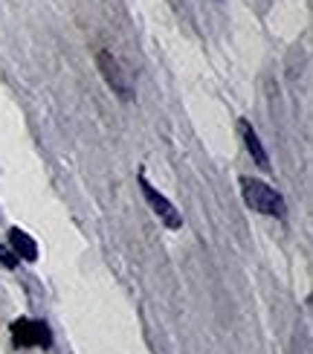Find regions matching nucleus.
Wrapping results in <instances>:
<instances>
[{
	"mask_svg": "<svg viewBox=\"0 0 313 354\" xmlns=\"http://www.w3.org/2000/svg\"><path fill=\"white\" fill-rule=\"evenodd\" d=\"M241 195L249 209H256L261 215H273V218H285L287 215V203L278 195L273 186H267L264 180H252V177H241Z\"/></svg>",
	"mask_w": 313,
	"mask_h": 354,
	"instance_id": "f257e3e1",
	"label": "nucleus"
},
{
	"mask_svg": "<svg viewBox=\"0 0 313 354\" xmlns=\"http://www.w3.org/2000/svg\"><path fill=\"white\" fill-rule=\"evenodd\" d=\"M96 64H99L102 76H104V82H108L111 91H113L119 99L131 102V96H133V91H131V82L125 79L122 64L116 62V55H113V53H108V50H99V53H96Z\"/></svg>",
	"mask_w": 313,
	"mask_h": 354,
	"instance_id": "f03ea898",
	"label": "nucleus"
},
{
	"mask_svg": "<svg viewBox=\"0 0 313 354\" xmlns=\"http://www.w3.org/2000/svg\"><path fill=\"white\" fill-rule=\"evenodd\" d=\"M140 186H142V195H145V201H148V206L154 209V215L166 224L169 230H180L183 227V218H180V212L174 209V203L166 198V195H160V192L148 183V177L145 174H140Z\"/></svg>",
	"mask_w": 313,
	"mask_h": 354,
	"instance_id": "7ed1b4c3",
	"label": "nucleus"
},
{
	"mask_svg": "<svg viewBox=\"0 0 313 354\" xmlns=\"http://www.w3.org/2000/svg\"><path fill=\"white\" fill-rule=\"evenodd\" d=\"M12 337L18 346H44L47 348L53 343V334L47 328V322L41 319H15L12 322Z\"/></svg>",
	"mask_w": 313,
	"mask_h": 354,
	"instance_id": "20e7f679",
	"label": "nucleus"
},
{
	"mask_svg": "<svg viewBox=\"0 0 313 354\" xmlns=\"http://www.w3.org/2000/svg\"><path fill=\"white\" fill-rule=\"evenodd\" d=\"M241 134H244V145H247V151L252 157V163H256L261 171H270V157H267L264 145H261V137L256 134V128H252L249 122H241Z\"/></svg>",
	"mask_w": 313,
	"mask_h": 354,
	"instance_id": "39448f33",
	"label": "nucleus"
},
{
	"mask_svg": "<svg viewBox=\"0 0 313 354\" xmlns=\"http://www.w3.org/2000/svg\"><path fill=\"white\" fill-rule=\"evenodd\" d=\"M9 247L15 250V256L23 259V261H35V259H38V244H35V239H32L29 232L18 230V227L9 230Z\"/></svg>",
	"mask_w": 313,
	"mask_h": 354,
	"instance_id": "423d86ee",
	"label": "nucleus"
},
{
	"mask_svg": "<svg viewBox=\"0 0 313 354\" xmlns=\"http://www.w3.org/2000/svg\"><path fill=\"white\" fill-rule=\"evenodd\" d=\"M0 264H3V268H9V270H15V268L21 264V259L15 256V250H12V247L0 244Z\"/></svg>",
	"mask_w": 313,
	"mask_h": 354,
	"instance_id": "0eeeda50",
	"label": "nucleus"
}]
</instances>
